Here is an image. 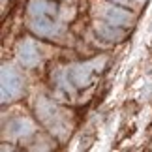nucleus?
Returning <instances> with one entry per match:
<instances>
[{"instance_id":"obj_3","label":"nucleus","mask_w":152,"mask_h":152,"mask_svg":"<svg viewBox=\"0 0 152 152\" xmlns=\"http://www.w3.org/2000/svg\"><path fill=\"white\" fill-rule=\"evenodd\" d=\"M103 60H94V62H86V64H77L69 69V79L75 86L83 88V86H88L92 81V73L98 66H102Z\"/></svg>"},{"instance_id":"obj_2","label":"nucleus","mask_w":152,"mask_h":152,"mask_svg":"<svg viewBox=\"0 0 152 152\" xmlns=\"http://www.w3.org/2000/svg\"><path fill=\"white\" fill-rule=\"evenodd\" d=\"M0 79H2L0 96H2L4 103H8L11 100H15L17 96H21L23 86H25V81H23V77L17 73L15 68H11L10 64H4L2 72H0Z\"/></svg>"},{"instance_id":"obj_11","label":"nucleus","mask_w":152,"mask_h":152,"mask_svg":"<svg viewBox=\"0 0 152 152\" xmlns=\"http://www.w3.org/2000/svg\"><path fill=\"white\" fill-rule=\"evenodd\" d=\"M137 2H145V0H137Z\"/></svg>"},{"instance_id":"obj_5","label":"nucleus","mask_w":152,"mask_h":152,"mask_svg":"<svg viewBox=\"0 0 152 152\" xmlns=\"http://www.w3.org/2000/svg\"><path fill=\"white\" fill-rule=\"evenodd\" d=\"M100 15L105 17L111 25H130L132 23V13H128L124 10H118L116 6H100Z\"/></svg>"},{"instance_id":"obj_7","label":"nucleus","mask_w":152,"mask_h":152,"mask_svg":"<svg viewBox=\"0 0 152 152\" xmlns=\"http://www.w3.org/2000/svg\"><path fill=\"white\" fill-rule=\"evenodd\" d=\"M56 4L51 0H30V4H28L30 17H53L56 15Z\"/></svg>"},{"instance_id":"obj_1","label":"nucleus","mask_w":152,"mask_h":152,"mask_svg":"<svg viewBox=\"0 0 152 152\" xmlns=\"http://www.w3.org/2000/svg\"><path fill=\"white\" fill-rule=\"evenodd\" d=\"M36 111H38V116L42 118V122L51 128L53 133H58V135L66 133V130H68L66 113L60 111L55 103H51L47 98H38Z\"/></svg>"},{"instance_id":"obj_6","label":"nucleus","mask_w":152,"mask_h":152,"mask_svg":"<svg viewBox=\"0 0 152 152\" xmlns=\"http://www.w3.org/2000/svg\"><path fill=\"white\" fill-rule=\"evenodd\" d=\"M6 130H8V135L11 139H23L34 132V124L28 118H15L6 126Z\"/></svg>"},{"instance_id":"obj_10","label":"nucleus","mask_w":152,"mask_h":152,"mask_svg":"<svg viewBox=\"0 0 152 152\" xmlns=\"http://www.w3.org/2000/svg\"><path fill=\"white\" fill-rule=\"evenodd\" d=\"M113 2H116V4H122V6H128V0H113Z\"/></svg>"},{"instance_id":"obj_8","label":"nucleus","mask_w":152,"mask_h":152,"mask_svg":"<svg viewBox=\"0 0 152 152\" xmlns=\"http://www.w3.org/2000/svg\"><path fill=\"white\" fill-rule=\"evenodd\" d=\"M30 28L36 34H39V36H55L58 32V26L53 21V17H32Z\"/></svg>"},{"instance_id":"obj_9","label":"nucleus","mask_w":152,"mask_h":152,"mask_svg":"<svg viewBox=\"0 0 152 152\" xmlns=\"http://www.w3.org/2000/svg\"><path fill=\"white\" fill-rule=\"evenodd\" d=\"M96 30L100 32L105 39H111V42H118V39L124 36L122 30H118V28H115V26H109V25H102V23L96 26Z\"/></svg>"},{"instance_id":"obj_4","label":"nucleus","mask_w":152,"mask_h":152,"mask_svg":"<svg viewBox=\"0 0 152 152\" xmlns=\"http://www.w3.org/2000/svg\"><path fill=\"white\" fill-rule=\"evenodd\" d=\"M17 58L25 68H34L39 64V53L36 49L34 42L30 39H23V42L17 45Z\"/></svg>"}]
</instances>
